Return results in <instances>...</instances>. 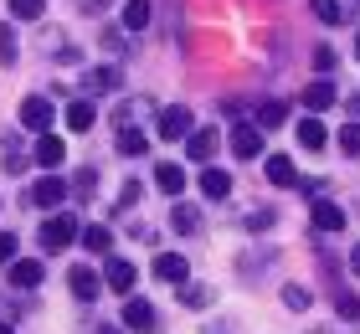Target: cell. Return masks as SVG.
Instances as JSON below:
<instances>
[{
	"instance_id": "6da1fadb",
	"label": "cell",
	"mask_w": 360,
	"mask_h": 334,
	"mask_svg": "<svg viewBox=\"0 0 360 334\" xmlns=\"http://www.w3.org/2000/svg\"><path fill=\"white\" fill-rule=\"evenodd\" d=\"M37 237H41V247H46V252H57V247H68V242L77 237V221H72L68 211H57V216H46V221H41V231H37Z\"/></svg>"
},
{
	"instance_id": "7a4b0ae2",
	"label": "cell",
	"mask_w": 360,
	"mask_h": 334,
	"mask_svg": "<svg viewBox=\"0 0 360 334\" xmlns=\"http://www.w3.org/2000/svg\"><path fill=\"white\" fill-rule=\"evenodd\" d=\"M31 200H37V206H46V211H57L62 200H68V180H62L57 170H52V175H41L37 186H31Z\"/></svg>"
},
{
	"instance_id": "3957f363",
	"label": "cell",
	"mask_w": 360,
	"mask_h": 334,
	"mask_svg": "<svg viewBox=\"0 0 360 334\" xmlns=\"http://www.w3.org/2000/svg\"><path fill=\"white\" fill-rule=\"evenodd\" d=\"M232 155L237 160H257V155H263V129H257V124H237L232 129Z\"/></svg>"
},
{
	"instance_id": "277c9868",
	"label": "cell",
	"mask_w": 360,
	"mask_h": 334,
	"mask_svg": "<svg viewBox=\"0 0 360 334\" xmlns=\"http://www.w3.org/2000/svg\"><path fill=\"white\" fill-rule=\"evenodd\" d=\"M186 134H191V108H180V103L160 108V139H186Z\"/></svg>"
},
{
	"instance_id": "5b68a950",
	"label": "cell",
	"mask_w": 360,
	"mask_h": 334,
	"mask_svg": "<svg viewBox=\"0 0 360 334\" xmlns=\"http://www.w3.org/2000/svg\"><path fill=\"white\" fill-rule=\"evenodd\" d=\"M41 278H46V267L37 257H15L11 262V288H37Z\"/></svg>"
},
{
	"instance_id": "8992f818",
	"label": "cell",
	"mask_w": 360,
	"mask_h": 334,
	"mask_svg": "<svg viewBox=\"0 0 360 334\" xmlns=\"http://www.w3.org/2000/svg\"><path fill=\"white\" fill-rule=\"evenodd\" d=\"M134 262H124V257H108V267H103V283H108V288L113 293H129V288H134Z\"/></svg>"
},
{
	"instance_id": "52a82bcc",
	"label": "cell",
	"mask_w": 360,
	"mask_h": 334,
	"mask_svg": "<svg viewBox=\"0 0 360 334\" xmlns=\"http://www.w3.org/2000/svg\"><path fill=\"white\" fill-rule=\"evenodd\" d=\"M314 231H345V206H335V200H314Z\"/></svg>"
},
{
	"instance_id": "ba28073f",
	"label": "cell",
	"mask_w": 360,
	"mask_h": 334,
	"mask_svg": "<svg viewBox=\"0 0 360 334\" xmlns=\"http://www.w3.org/2000/svg\"><path fill=\"white\" fill-rule=\"evenodd\" d=\"M186 273H191V267H186V257H180V252H160V257H155V278H160V283H186Z\"/></svg>"
},
{
	"instance_id": "9c48e42d",
	"label": "cell",
	"mask_w": 360,
	"mask_h": 334,
	"mask_svg": "<svg viewBox=\"0 0 360 334\" xmlns=\"http://www.w3.org/2000/svg\"><path fill=\"white\" fill-rule=\"evenodd\" d=\"M335 98H340V93H335V82H330V77H319V82H309V88H304V108L324 113V108L335 103Z\"/></svg>"
},
{
	"instance_id": "30bf717a",
	"label": "cell",
	"mask_w": 360,
	"mask_h": 334,
	"mask_svg": "<svg viewBox=\"0 0 360 334\" xmlns=\"http://www.w3.org/2000/svg\"><path fill=\"white\" fill-rule=\"evenodd\" d=\"M62 160H68V144H62L57 134H41V139H37V165H46V170H57Z\"/></svg>"
},
{
	"instance_id": "8fae6325",
	"label": "cell",
	"mask_w": 360,
	"mask_h": 334,
	"mask_svg": "<svg viewBox=\"0 0 360 334\" xmlns=\"http://www.w3.org/2000/svg\"><path fill=\"white\" fill-rule=\"evenodd\" d=\"M68 283H72V293L83 298V304H88V298H98V288H103V283H98V273H93V267H83V262L68 273Z\"/></svg>"
},
{
	"instance_id": "7c38bea8",
	"label": "cell",
	"mask_w": 360,
	"mask_h": 334,
	"mask_svg": "<svg viewBox=\"0 0 360 334\" xmlns=\"http://www.w3.org/2000/svg\"><path fill=\"white\" fill-rule=\"evenodd\" d=\"M217 144H221V129H201V134H191V160L195 165H201V160H211V155H217Z\"/></svg>"
},
{
	"instance_id": "4fadbf2b",
	"label": "cell",
	"mask_w": 360,
	"mask_h": 334,
	"mask_svg": "<svg viewBox=\"0 0 360 334\" xmlns=\"http://www.w3.org/2000/svg\"><path fill=\"white\" fill-rule=\"evenodd\" d=\"M21 124L26 129H46L52 124V103H46V98H26L21 103Z\"/></svg>"
},
{
	"instance_id": "5bb4252c",
	"label": "cell",
	"mask_w": 360,
	"mask_h": 334,
	"mask_svg": "<svg viewBox=\"0 0 360 334\" xmlns=\"http://www.w3.org/2000/svg\"><path fill=\"white\" fill-rule=\"evenodd\" d=\"M93 124H98V108L88 103V98H77V103L68 108V129H72V134H88Z\"/></svg>"
},
{
	"instance_id": "9a60e30c",
	"label": "cell",
	"mask_w": 360,
	"mask_h": 334,
	"mask_svg": "<svg viewBox=\"0 0 360 334\" xmlns=\"http://www.w3.org/2000/svg\"><path fill=\"white\" fill-rule=\"evenodd\" d=\"M124 324L129 329H155V309L144 304V298H129L124 304Z\"/></svg>"
},
{
	"instance_id": "2e32d148",
	"label": "cell",
	"mask_w": 360,
	"mask_h": 334,
	"mask_svg": "<svg viewBox=\"0 0 360 334\" xmlns=\"http://www.w3.org/2000/svg\"><path fill=\"white\" fill-rule=\"evenodd\" d=\"M268 180H273V186H299L293 160H288V155H268Z\"/></svg>"
},
{
	"instance_id": "e0dca14e",
	"label": "cell",
	"mask_w": 360,
	"mask_h": 334,
	"mask_svg": "<svg viewBox=\"0 0 360 334\" xmlns=\"http://www.w3.org/2000/svg\"><path fill=\"white\" fill-rule=\"evenodd\" d=\"M201 191H206V200H226V195H232V175H226V170H206Z\"/></svg>"
},
{
	"instance_id": "ac0fdd59",
	"label": "cell",
	"mask_w": 360,
	"mask_h": 334,
	"mask_svg": "<svg viewBox=\"0 0 360 334\" xmlns=\"http://www.w3.org/2000/svg\"><path fill=\"white\" fill-rule=\"evenodd\" d=\"M155 186L165 191V195H180V191H186V170H180V165H160V170H155Z\"/></svg>"
},
{
	"instance_id": "d6986e66",
	"label": "cell",
	"mask_w": 360,
	"mask_h": 334,
	"mask_svg": "<svg viewBox=\"0 0 360 334\" xmlns=\"http://www.w3.org/2000/svg\"><path fill=\"white\" fill-rule=\"evenodd\" d=\"M83 247L93 257H108V247H113V231L108 226H83Z\"/></svg>"
},
{
	"instance_id": "ffe728a7",
	"label": "cell",
	"mask_w": 360,
	"mask_h": 334,
	"mask_svg": "<svg viewBox=\"0 0 360 334\" xmlns=\"http://www.w3.org/2000/svg\"><path fill=\"white\" fill-rule=\"evenodd\" d=\"M83 82H88L93 93H119V67H93Z\"/></svg>"
},
{
	"instance_id": "44dd1931",
	"label": "cell",
	"mask_w": 360,
	"mask_h": 334,
	"mask_svg": "<svg viewBox=\"0 0 360 334\" xmlns=\"http://www.w3.org/2000/svg\"><path fill=\"white\" fill-rule=\"evenodd\" d=\"M124 26H129V31H144V26H150V0H129V6H124Z\"/></svg>"
},
{
	"instance_id": "7402d4cb",
	"label": "cell",
	"mask_w": 360,
	"mask_h": 334,
	"mask_svg": "<svg viewBox=\"0 0 360 334\" xmlns=\"http://www.w3.org/2000/svg\"><path fill=\"white\" fill-rule=\"evenodd\" d=\"M175 293H180V304H186V309H206L211 298H217V293L206 288V283H191V288H175Z\"/></svg>"
},
{
	"instance_id": "603a6c76",
	"label": "cell",
	"mask_w": 360,
	"mask_h": 334,
	"mask_svg": "<svg viewBox=\"0 0 360 334\" xmlns=\"http://www.w3.org/2000/svg\"><path fill=\"white\" fill-rule=\"evenodd\" d=\"M314 15H319V21H324V26H340V21H345V15H350V11H345V6H340V0H314Z\"/></svg>"
},
{
	"instance_id": "cb8c5ba5",
	"label": "cell",
	"mask_w": 360,
	"mask_h": 334,
	"mask_svg": "<svg viewBox=\"0 0 360 334\" xmlns=\"http://www.w3.org/2000/svg\"><path fill=\"white\" fill-rule=\"evenodd\" d=\"M144 149H150V139H144L139 129H124V134H119V155L134 160V155H144Z\"/></svg>"
},
{
	"instance_id": "d4e9b609",
	"label": "cell",
	"mask_w": 360,
	"mask_h": 334,
	"mask_svg": "<svg viewBox=\"0 0 360 334\" xmlns=\"http://www.w3.org/2000/svg\"><path fill=\"white\" fill-rule=\"evenodd\" d=\"M299 144H304V149H324V124H319V119H304V124H299Z\"/></svg>"
},
{
	"instance_id": "484cf974",
	"label": "cell",
	"mask_w": 360,
	"mask_h": 334,
	"mask_svg": "<svg viewBox=\"0 0 360 334\" xmlns=\"http://www.w3.org/2000/svg\"><path fill=\"white\" fill-rule=\"evenodd\" d=\"M283 113H288L283 103H263V108H257V119H252V124L268 134V129H278V124H283Z\"/></svg>"
},
{
	"instance_id": "4316f807",
	"label": "cell",
	"mask_w": 360,
	"mask_h": 334,
	"mask_svg": "<svg viewBox=\"0 0 360 334\" xmlns=\"http://www.w3.org/2000/svg\"><path fill=\"white\" fill-rule=\"evenodd\" d=\"M41 11H46V0H11V15H15V21H37Z\"/></svg>"
},
{
	"instance_id": "83f0119b",
	"label": "cell",
	"mask_w": 360,
	"mask_h": 334,
	"mask_svg": "<svg viewBox=\"0 0 360 334\" xmlns=\"http://www.w3.org/2000/svg\"><path fill=\"white\" fill-rule=\"evenodd\" d=\"M170 226H175V231H195V226H201V216H195L191 206H175V211H170Z\"/></svg>"
},
{
	"instance_id": "f1b7e54d",
	"label": "cell",
	"mask_w": 360,
	"mask_h": 334,
	"mask_svg": "<svg viewBox=\"0 0 360 334\" xmlns=\"http://www.w3.org/2000/svg\"><path fill=\"white\" fill-rule=\"evenodd\" d=\"M283 304H288V309H309V304H314V293L299 288V283H288V288H283Z\"/></svg>"
},
{
	"instance_id": "f546056e",
	"label": "cell",
	"mask_w": 360,
	"mask_h": 334,
	"mask_svg": "<svg viewBox=\"0 0 360 334\" xmlns=\"http://www.w3.org/2000/svg\"><path fill=\"white\" fill-rule=\"evenodd\" d=\"M340 149H345V155H360V124H345V129H340Z\"/></svg>"
},
{
	"instance_id": "4dcf8cb0",
	"label": "cell",
	"mask_w": 360,
	"mask_h": 334,
	"mask_svg": "<svg viewBox=\"0 0 360 334\" xmlns=\"http://www.w3.org/2000/svg\"><path fill=\"white\" fill-rule=\"evenodd\" d=\"M335 309H340V314H350V319H360V298H355V293H345V288L335 293Z\"/></svg>"
},
{
	"instance_id": "1f68e13d",
	"label": "cell",
	"mask_w": 360,
	"mask_h": 334,
	"mask_svg": "<svg viewBox=\"0 0 360 334\" xmlns=\"http://www.w3.org/2000/svg\"><path fill=\"white\" fill-rule=\"evenodd\" d=\"M0 62H15V31L0 26Z\"/></svg>"
},
{
	"instance_id": "d6a6232c",
	"label": "cell",
	"mask_w": 360,
	"mask_h": 334,
	"mask_svg": "<svg viewBox=\"0 0 360 334\" xmlns=\"http://www.w3.org/2000/svg\"><path fill=\"white\" fill-rule=\"evenodd\" d=\"M144 195V186H139V180H129V186H124V195H119V206L124 211H134V200Z\"/></svg>"
},
{
	"instance_id": "836d02e7",
	"label": "cell",
	"mask_w": 360,
	"mask_h": 334,
	"mask_svg": "<svg viewBox=\"0 0 360 334\" xmlns=\"http://www.w3.org/2000/svg\"><path fill=\"white\" fill-rule=\"evenodd\" d=\"M335 57H340L335 46H314V67H319V72H324V67H335Z\"/></svg>"
},
{
	"instance_id": "e575fe53",
	"label": "cell",
	"mask_w": 360,
	"mask_h": 334,
	"mask_svg": "<svg viewBox=\"0 0 360 334\" xmlns=\"http://www.w3.org/2000/svg\"><path fill=\"white\" fill-rule=\"evenodd\" d=\"M0 262H15V237L11 231H0Z\"/></svg>"
},
{
	"instance_id": "d590c367",
	"label": "cell",
	"mask_w": 360,
	"mask_h": 334,
	"mask_svg": "<svg viewBox=\"0 0 360 334\" xmlns=\"http://www.w3.org/2000/svg\"><path fill=\"white\" fill-rule=\"evenodd\" d=\"M248 226H252V231H263V226H273V211H252V216H248Z\"/></svg>"
},
{
	"instance_id": "8d00e7d4",
	"label": "cell",
	"mask_w": 360,
	"mask_h": 334,
	"mask_svg": "<svg viewBox=\"0 0 360 334\" xmlns=\"http://www.w3.org/2000/svg\"><path fill=\"white\" fill-rule=\"evenodd\" d=\"M77 191H83V195L98 191V170H83V175H77Z\"/></svg>"
},
{
	"instance_id": "74e56055",
	"label": "cell",
	"mask_w": 360,
	"mask_h": 334,
	"mask_svg": "<svg viewBox=\"0 0 360 334\" xmlns=\"http://www.w3.org/2000/svg\"><path fill=\"white\" fill-rule=\"evenodd\" d=\"M350 273L360 278V247H355V252H350Z\"/></svg>"
},
{
	"instance_id": "f35d334b",
	"label": "cell",
	"mask_w": 360,
	"mask_h": 334,
	"mask_svg": "<svg viewBox=\"0 0 360 334\" xmlns=\"http://www.w3.org/2000/svg\"><path fill=\"white\" fill-rule=\"evenodd\" d=\"M98 334H119V329H113V324H98Z\"/></svg>"
},
{
	"instance_id": "ab89813d",
	"label": "cell",
	"mask_w": 360,
	"mask_h": 334,
	"mask_svg": "<svg viewBox=\"0 0 360 334\" xmlns=\"http://www.w3.org/2000/svg\"><path fill=\"white\" fill-rule=\"evenodd\" d=\"M355 62H360V31H355Z\"/></svg>"
},
{
	"instance_id": "60d3db41",
	"label": "cell",
	"mask_w": 360,
	"mask_h": 334,
	"mask_svg": "<svg viewBox=\"0 0 360 334\" xmlns=\"http://www.w3.org/2000/svg\"><path fill=\"white\" fill-rule=\"evenodd\" d=\"M0 334H11V324H0Z\"/></svg>"
}]
</instances>
